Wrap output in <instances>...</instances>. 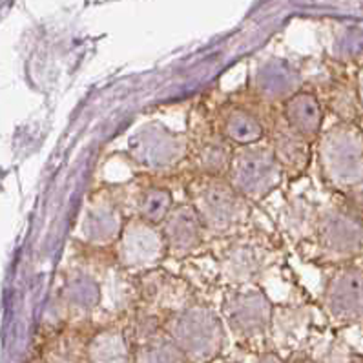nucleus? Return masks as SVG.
I'll use <instances>...</instances> for the list:
<instances>
[{"label": "nucleus", "mask_w": 363, "mask_h": 363, "mask_svg": "<svg viewBox=\"0 0 363 363\" xmlns=\"http://www.w3.org/2000/svg\"><path fill=\"white\" fill-rule=\"evenodd\" d=\"M286 363H316V362H314L311 356L303 354V352H296V354L292 356L291 362H286Z\"/></svg>", "instance_id": "a878e982"}, {"label": "nucleus", "mask_w": 363, "mask_h": 363, "mask_svg": "<svg viewBox=\"0 0 363 363\" xmlns=\"http://www.w3.org/2000/svg\"><path fill=\"white\" fill-rule=\"evenodd\" d=\"M161 230L167 240L168 256L177 261L197 256L208 240L205 225L189 201L175 203L168 218L162 221Z\"/></svg>", "instance_id": "dca6fc26"}, {"label": "nucleus", "mask_w": 363, "mask_h": 363, "mask_svg": "<svg viewBox=\"0 0 363 363\" xmlns=\"http://www.w3.org/2000/svg\"><path fill=\"white\" fill-rule=\"evenodd\" d=\"M321 181L363 214V130L358 124L327 126L314 145Z\"/></svg>", "instance_id": "f257e3e1"}, {"label": "nucleus", "mask_w": 363, "mask_h": 363, "mask_svg": "<svg viewBox=\"0 0 363 363\" xmlns=\"http://www.w3.org/2000/svg\"><path fill=\"white\" fill-rule=\"evenodd\" d=\"M356 88H358V95H359V103H362L363 108V68L359 69L358 77H356Z\"/></svg>", "instance_id": "bb28decb"}, {"label": "nucleus", "mask_w": 363, "mask_h": 363, "mask_svg": "<svg viewBox=\"0 0 363 363\" xmlns=\"http://www.w3.org/2000/svg\"><path fill=\"white\" fill-rule=\"evenodd\" d=\"M126 219L128 218L113 189L97 190L84 201L75 235L86 247L97 250L110 248L119 240Z\"/></svg>", "instance_id": "9d476101"}, {"label": "nucleus", "mask_w": 363, "mask_h": 363, "mask_svg": "<svg viewBox=\"0 0 363 363\" xmlns=\"http://www.w3.org/2000/svg\"><path fill=\"white\" fill-rule=\"evenodd\" d=\"M320 95L325 108L336 117L340 123L358 124L359 111L363 110L359 103L356 82L352 86L337 77H327L316 86H308Z\"/></svg>", "instance_id": "5701e85b"}, {"label": "nucleus", "mask_w": 363, "mask_h": 363, "mask_svg": "<svg viewBox=\"0 0 363 363\" xmlns=\"http://www.w3.org/2000/svg\"><path fill=\"white\" fill-rule=\"evenodd\" d=\"M250 363H286L285 359L279 358L276 352H261V354L254 356V359Z\"/></svg>", "instance_id": "393cba45"}, {"label": "nucleus", "mask_w": 363, "mask_h": 363, "mask_svg": "<svg viewBox=\"0 0 363 363\" xmlns=\"http://www.w3.org/2000/svg\"><path fill=\"white\" fill-rule=\"evenodd\" d=\"M164 334L190 363H212L225 347L227 327L214 307L196 301L164 318Z\"/></svg>", "instance_id": "7ed1b4c3"}, {"label": "nucleus", "mask_w": 363, "mask_h": 363, "mask_svg": "<svg viewBox=\"0 0 363 363\" xmlns=\"http://www.w3.org/2000/svg\"><path fill=\"white\" fill-rule=\"evenodd\" d=\"M279 110L292 128L316 145L325 130V116H327V108L316 91L303 86L291 99H286Z\"/></svg>", "instance_id": "412c9836"}, {"label": "nucleus", "mask_w": 363, "mask_h": 363, "mask_svg": "<svg viewBox=\"0 0 363 363\" xmlns=\"http://www.w3.org/2000/svg\"><path fill=\"white\" fill-rule=\"evenodd\" d=\"M137 281H139L143 305L155 308L164 316L183 311L189 305L199 301L189 279L179 278L161 267L150 270V272L139 274Z\"/></svg>", "instance_id": "2eb2a0df"}, {"label": "nucleus", "mask_w": 363, "mask_h": 363, "mask_svg": "<svg viewBox=\"0 0 363 363\" xmlns=\"http://www.w3.org/2000/svg\"><path fill=\"white\" fill-rule=\"evenodd\" d=\"M227 179L245 199L254 205L272 196L286 179V175L269 139H265L257 145L240 146L234 150Z\"/></svg>", "instance_id": "423d86ee"}, {"label": "nucleus", "mask_w": 363, "mask_h": 363, "mask_svg": "<svg viewBox=\"0 0 363 363\" xmlns=\"http://www.w3.org/2000/svg\"><path fill=\"white\" fill-rule=\"evenodd\" d=\"M79 363H90V362H79Z\"/></svg>", "instance_id": "cd10ccee"}, {"label": "nucleus", "mask_w": 363, "mask_h": 363, "mask_svg": "<svg viewBox=\"0 0 363 363\" xmlns=\"http://www.w3.org/2000/svg\"><path fill=\"white\" fill-rule=\"evenodd\" d=\"M269 143L278 157L286 179H301L308 172L314 159V143L303 137L286 123L279 106H269L267 110Z\"/></svg>", "instance_id": "ddd939ff"}, {"label": "nucleus", "mask_w": 363, "mask_h": 363, "mask_svg": "<svg viewBox=\"0 0 363 363\" xmlns=\"http://www.w3.org/2000/svg\"><path fill=\"white\" fill-rule=\"evenodd\" d=\"M267 110L269 106L252 97V101L230 99L218 106L214 124L218 132L235 148L257 145L269 137L267 126Z\"/></svg>", "instance_id": "9b49d317"}, {"label": "nucleus", "mask_w": 363, "mask_h": 363, "mask_svg": "<svg viewBox=\"0 0 363 363\" xmlns=\"http://www.w3.org/2000/svg\"><path fill=\"white\" fill-rule=\"evenodd\" d=\"M190 175L227 177L235 146L218 132L214 121L203 119L190 130Z\"/></svg>", "instance_id": "4468645a"}, {"label": "nucleus", "mask_w": 363, "mask_h": 363, "mask_svg": "<svg viewBox=\"0 0 363 363\" xmlns=\"http://www.w3.org/2000/svg\"><path fill=\"white\" fill-rule=\"evenodd\" d=\"M103 298V283L101 276L91 272L90 269L75 267L68 272L62 291H60V303L68 316L73 320H88L95 316Z\"/></svg>", "instance_id": "aec40b11"}, {"label": "nucleus", "mask_w": 363, "mask_h": 363, "mask_svg": "<svg viewBox=\"0 0 363 363\" xmlns=\"http://www.w3.org/2000/svg\"><path fill=\"white\" fill-rule=\"evenodd\" d=\"M113 192L123 205L126 218H141L159 227L175 206L174 192L167 184L155 181L137 183L130 190L113 189Z\"/></svg>", "instance_id": "a211bd4d"}, {"label": "nucleus", "mask_w": 363, "mask_h": 363, "mask_svg": "<svg viewBox=\"0 0 363 363\" xmlns=\"http://www.w3.org/2000/svg\"><path fill=\"white\" fill-rule=\"evenodd\" d=\"M305 86V77L298 69L281 60H270L259 66L254 75L250 95L267 106H281L286 99Z\"/></svg>", "instance_id": "6ab92c4d"}, {"label": "nucleus", "mask_w": 363, "mask_h": 363, "mask_svg": "<svg viewBox=\"0 0 363 363\" xmlns=\"http://www.w3.org/2000/svg\"><path fill=\"white\" fill-rule=\"evenodd\" d=\"M189 132H177L161 121L139 124L126 137V155L139 170L148 175H170L189 164Z\"/></svg>", "instance_id": "20e7f679"}, {"label": "nucleus", "mask_w": 363, "mask_h": 363, "mask_svg": "<svg viewBox=\"0 0 363 363\" xmlns=\"http://www.w3.org/2000/svg\"><path fill=\"white\" fill-rule=\"evenodd\" d=\"M312 241L321 263L349 265L363 254V214L347 201L320 205Z\"/></svg>", "instance_id": "39448f33"}, {"label": "nucleus", "mask_w": 363, "mask_h": 363, "mask_svg": "<svg viewBox=\"0 0 363 363\" xmlns=\"http://www.w3.org/2000/svg\"><path fill=\"white\" fill-rule=\"evenodd\" d=\"M321 307L329 320L337 325L363 321V269L337 267L325 283Z\"/></svg>", "instance_id": "f8f14e48"}, {"label": "nucleus", "mask_w": 363, "mask_h": 363, "mask_svg": "<svg viewBox=\"0 0 363 363\" xmlns=\"http://www.w3.org/2000/svg\"><path fill=\"white\" fill-rule=\"evenodd\" d=\"M272 299L259 285L227 289L221 299V314L228 333L240 342H256L269 336L274 323Z\"/></svg>", "instance_id": "0eeeda50"}, {"label": "nucleus", "mask_w": 363, "mask_h": 363, "mask_svg": "<svg viewBox=\"0 0 363 363\" xmlns=\"http://www.w3.org/2000/svg\"><path fill=\"white\" fill-rule=\"evenodd\" d=\"M186 201L196 208L210 240H230L247 232L252 203L228 183L227 177L190 175Z\"/></svg>", "instance_id": "f03ea898"}, {"label": "nucleus", "mask_w": 363, "mask_h": 363, "mask_svg": "<svg viewBox=\"0 0 363 363\" xmlns=\"http://www.w3.org/2000/svg\"><path fill=\"white\" fill-rule=\"evenodd\" d=\"M227 241L216 256V279L227 289L257 285L276 252L270 241L259 232H243Z\"/></svg>", "instance_id": "6e6552de"}, {"label": "nucleus", "mask_w": 363, "mask_h": 363, "mask_svg": "<svg viewBox=\"0 0 363 363\" xmlns=\"http://www.w3.org/2000/svg\"><path fill=\"white\" fill-rule=\"evenodd\" d=\"M103 298L95 314H103L110 320L132 316L141 307V291L135 274L124 270L116 261L101 274Z\"/></svg>", "instance_id": "f3484780"}, {"label": "nucleus", "mask_w": 363, "mask_h": 363, "mask_svg": "<svg viewBox=\"0 0 363 363\" xmlns=\"http://www.w3.org/2000/svg\"><path fill=\"white\" fill-rule=\"evenodd\" d=\"M133 363H190L183 350L172 342L167 334L135 347Z\"/></svg>", "instance_id": "b1692460"}, {"label": "nucleus", "mask_w": 363, "mask_h": 363, "mask_svg": "<svg viewBox=\"0 0 363 363\" xmlns=\"http://www.w3.org/2000/svg\"><path fill=\"white\" fill-rule=\"evenodd\" d=\"M168 257V247L161 227L141 218H128L119 240L113 245V259L124 270L145 274L155 270Z\"/></svg>", "instance_id": "1a4fd4ad"}, {"label": "nucleus", "mask_w": 363, "mask_h": 363, "mask_svg": "<svg viewBox=\"0 0 363 363\" xmlns=\"http://www.w3.org/2000/svg\"><path fill=\"white\" fill-rule=\"evenodd\" d=\"M86 362L90 363H133L135 343L128 329L110 323L94 334L86 343Z\"/></svg>", "instance_id": "4be33fe9"}]
</instances>
